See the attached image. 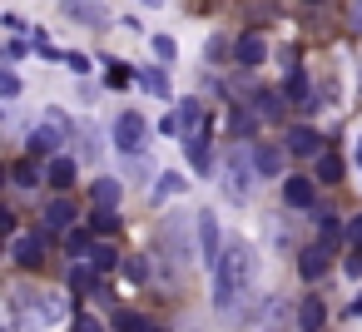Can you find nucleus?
Returning a JSON list of instances; mask_svg holds the SVG:
<instances>
[{
	"instance_id": "obj_1",
	"label": "nucleus",
	"mask_w": 362,
	"mask_h": 332,
	"mask_svg": "<svg viewBox=\"0 0 362 332\" xmlns=\"http://www.w3.org/2000/svg\"><path fill=\"white\" fill-rule=\"evenodd\" d=\"M248 278H253V253H248L243 243L223 248V258H218V268H214V302H218V307H233V297L248 287Z\"/></svg>"
},
{
	"instance_id": "obj_2",
	"label": "nucleus",
	"mask_w": 362,
	"mask_h": 332,
	"mask_svg": "<svg viewBox=\"0 0 362 332\" xmlns=\"http://www.w3.org/2000/svg\"><path fill=\"white\" fill-rule=\"evenodd\" d=\"M144 139H149V124H144V114H119V124H115V144L124 149V154H139L144 149Z\"/></svg>"
},
{
	"instance_id": "obj_3",
	"label": "nucleus",
	"mask_w": 362,
	"mask_h": 332,
	"mask_svg": "<svg viewBox=\"0 0 362 332\" xmlns=\"http://www.w3.org/2000/svg\"><path fill=\"white\" fill-rule=\"evenodd\" d=\"M288 154H298V159H322V134L317 129H308V124H298V129H288Z\"/></svg>"
},
{
	"instance_id": "obj_4",
	"label": "nucleus",
	"mask_w": 362,
	"mask_h": 332,
	"mask_svg": "<svg viewBox=\"0 0 362 332\" xmlns=\"http://www.w3.org/2000/svg\"><path fill=\"white\" fill-rule=\"evenodd\" d=\"M194 228H199V243H204V258H209V263L218 268V258H223V253H218V218H214V213L204 208V213L194 218Z\"/></svg>"
},
{
	"instance_id": "obj_5",
	"label": "nucleus",
	"mask_w": 362,
	"mask_h": 332,
	"mask_svg": "<svg viewBox=\"0 0 362 332\" xmlns=\"http://www.w3.org/2000/svg\"><path fill=\"white\" fill-rule=\"evenodd\" d=\"M11 258H16L21 268H40V263H45V243H40V238H16Z\"/></svg>"
},
{
	"instance_id": "obj_6",
	"label": "nucleus",
	"mask_w": 362,
	"mask_h": 332,
	"mask_svg": "<svg viewBox=\"0 0 362 332\" xmlns=\"http://www.w3.org/2000/svg\"><path fill=\"white\" fill-rule=\"evenodd\" d=\"M283 100H288V105H298V109H313V105H308L313 95H308V75H303V70H288V85H283Z\"/></svg>"
},
{
	"instance_id": "obj_7",
	"label": "nucleus",
	"mask_w": 362,
	"mask_h": 332,
	"mask_svg": "<svg viewBox=\"0 0 362 332\" xmlns=\"http://www.w3.org/2000/svg\"><path fill=\"white\" fill-rule=\"evenodd\" d=\"M298 273H303V278H322V273H327V243H317V248H303V258H298Z\"/></svg>"
},
{
	"instance_id": "obj_8",
	"label": "nucleus",
	"mask_w": 362,
	"mask_h": 332,
	"mask_svg": "<svg viewBox=\"0 0 362 332\" xmlns=\"http://www.w3.org/2000/svg\"><path fill=\"white\" fill-rule=\"evenodd\" d=\"M283 198H288L293 208H313V198H317V194H313V179H288V184H283Z\"/></svg>"
},
{
	"instance_id": "obj_9",
	"label": "nucleus",
	"mask_w": 362,
	"mask_h": 332,
	"mask_svg": "<svg viewBox=\"0 0 362 332\" xmlns=\"http://www.w3.org/2000/svg\"><path fill=\"white\" fill-rule=\"evenodd\" d=\"M263 55H268V45H263V35H243L238 40V65H263Z\"/></svg>"
},
{
	"instance_id": "obj_10",
	"label": "nucleus",
	"mask_w": 362,
	"mask_h": 332,
	"mask_svg": "<svg viewBox=\"0 0 362 332\" xmlns=\"http://www.w3.org/2000/svg\"><path fill=\"white\" fill-rule=\"evenodd\" d=\"M283 149H273V144H258V154H253V164H258V174H283Z\"/></svg>"
},
{
	"instance_id": "obj_11",
	"label": "nucleus",
	"mask_w": 362,
	"mask_h": 332,
	"mask_svg": "<svg viewBox=\"0 0 362 332\" xmlns=\"http://www.w3.org/2000/svg\"><path fill=\"white\" fill-rule=\"evenodd\" d=\"M90 198H95V208L115 213V203H119V184H115V179H100V184L90 189Z\"/></svg>"
},
{
	"instance_id": "obj_12",
	"label": "nucleus",
	"mask_w": 362,
	"mask_h": 332,
	"mask_svg": "<svg viewBox=\"0 0 362 332\" xmlns=\"http://www.w3.org/2000/svg\"><path fill=\"white\" fill-rule=\"evenodd\" d=\"M298 322H303V332H317V327L327 322V307H322L317 297H308V302L298 307Z\"/></svg>"
},
{
	"instance_id": "obj_13",
	"label": "nucleus",
	"mask_w": 362,
	"mask_h": 332,
	"mask_svg": "<svg viewBox=\"0 0 362 332\" xmlns=\"http://www.w3.org/2000/svg\"><path fill=\"white\" fill-rule=\"evenodd\" d=\"M179 129H184L189 139H204V109H199V105H184V109H179Z\"/></svg>"
},
{
	"instance_id": "obj_14",
	"label": "nucleus",
	"mask_w": 362,
	"mask_h": 332,
	"mask_svg": "<svg viewBox=\"0 0 362 332\" xmlns=\"http://www.w3.org/2000/svg\"><path fill=\"white\" fill-rule=\"evenodd\" d=\"M45 179H50L55 189H70V184H75V159H50Z\"/></svg>"
},
{
	"instance_id": "obj_15",
	"label": "nucleus",
	"mask_w": 362,
	"mask_h": 332,
	"mask_svg": "<svg viewBox=\"0 0 362 332\" xmlns=\"http://www.w3.org/2000/svg\"><path fill=\"white\" fill-rule=\"evenodd\" d=\"M45 223H50V228H70V223H75V203H70V198H55V203L45 208Z\"/></svg>"
},
{
	"instance_id": "obj_16",
	"label": "nucleus",
	"mask_w": 362,
	"mask_h": 332,
	"mask_svg": "<svg viewBox=\"0 0 362 332\" xmlns=\"http://www.w3.org/2000/svg\"><path fill=\"white\" fill-rule=\"evenodd\" d=\"M184 149H189V164H194V169H199V174H204V169H209V164H214V154H209V139H189V144H184Z\"/></svg>"
},
{
	"instance_id": "obj_17",
	"label": "nucleus",
	"mask_w": 362,
	"mask_h": 332,
	"mask_svg": "<svg viewBox=\"0 0 362 332\" xmlns=\"http://www.w3.org/2000/svg\"><path fill=\"white\" fill-rule=\"evenodd\" d=\"M11 179H16V189H35V179H40V174H35V164H30V159H16V164H11Z\"/></svg>"
},
{
	"instance_id": "obj_18",
	"label": "nucleus",
	"mask_w": 362,
	"mask_h": 332,
	"mask_svg": "<svg viewBox=\"0 0 362 332\" xmlns=\"http://www.w3.org/2000/svg\"><path fill=\"white\" fill-rule=\"evenodd\" d=\"M55 144H60L55 129H35V134H30V154H55Z\"/></svg>"
},
{
	"instance_id": "obj_19",
	"label": "nucleus",
	"mask_w": 362,
	"mask_h": 332,
	"mask_svg": "<svg viewBox=\"0 0 362 332\" xmlns=\"http://www.w3.org/2000/svg\"><path fill=\"white\" fill-rule=\"evenodd\" d=\"M317 179H322V184H337V179H342V159H337V154H322V159H317Z\"/></svg>"
},
{
	"instance_id": "obj_20",
	"label": "nucleus",
	"mask_w": 362,
	"mask_h": 332,
	"mask_svg": "<svg viewBox=\"0 0 362 332\" xmlns=\"http://www.w3.org/2000/svg\"><path fill=\"white\" fill-rule=\"evenodd\" d=\"M115 332H154V327H149V317H139V312H119V317H115Z\"/></svg>"
},
{
	"instance_id": "obj_21",
	"label": "nucleus",
	"mask_w": 362,
	"mask_h": 332,
	"mask_svg": "<svg viewBox=\"0 0 362 332\" xmlns=\"http://www.w3.org/2000/svg\"><path fill=\"white\" fill-rule=\"evenodd\" d=\"M337 228H342V223H337V213H332V208H317V233H322L327 243L337 238Z\"/></svg>"
},
{
	"instance_id": "obj_22",
	"label": "nucleus",
	"mask_w": 362,
	"mask_h": 332,
	"mask_svg": "<svg viewBox=\"0 0 362 332\" xmlns=\"http://www.w3.org/2000/svg\"><path fill=\"white\" fill-rule=\"evenodd\" d=\"M90 287H95V268H75V273H70V292H80V297H85Z\"/></svg>"
},
{
	"instance_id": "obj_23",
	"label": "nucleus",
	"mask_w": 362,
	"mask_h": 332,
	"mask_svg": "<svg viewBox=\"0 0 362 332\" xmlns=\"http://www.w3.org/2000/svg\"><path fill=\"white\" fill-rule=\"evenodd\" d=\"M70 16H75V20H95V25H100V20H110V11H105V6H70Z\"/></svg>"
},
{
	"instance_id": "obj_24",
	"label": "nucleus",
	"mask_w": 362,
	"mask_h": 332,
	"mask_svg": "<svg viewBox=\"0 0 362 332\" xmlns=\"http://www.w3.org/2000/svg\"><path fill=\"white\" fill-rule=\"evenodd\" d=\"M179 189H184V179H179V174H164V179H159V189H154V203H159V198H174Z\"/></svg>"
},
{
	"instance_id": "obj_25",
	"label": "nucleus",
	"mask_w": 362,
	"mask_h": 332,
	"mask_svg": "<svg viewBox=\"0 0 362 332\" xmlns=\"http://www.w3.org/2000/svg\"><path fill=\"white\" fill-rule=\"evenodd\" d=\"M90 228H95V233H119V218H115V213H105V208H95Z\"/></svg>"
},
{
	"instance_id": "obj_26",
	"label": "nucleus",
	"mask_w": 362,
	"mask_h": 332,
	"mask_svg": "<svg viewBox=\"0 0 362 332\" xmlns=\"http://www.w3.org/2000/svg\"><path fill=\"white\" fill-rule=\"evenodd\" d=\"M90 268H95V273H110V268H119V258H115L110 248H95V253H90Z\"/></svg>"
},
{
	"instance_id": "obj_27",
	"label": "nucleus",
	"mask_w": 362,
	"mask_h": 332,
	"mask_svg": "<svg viewBox=\"0 0 362 332\" xmlns=\"http://www.w3.org/2000/svg\"><path fill=\"white\" fill-rule=\"evenodd\" d=\"M144 90H154V95L164 100V95H169V75H164V70H149V75H144Z\"/></svg>"
},
{
	"instance_id": "obj_28",
	"label": "nucleus",
	"mask_w": 362,
	"mask_h": 332,
	"mask_svg": "<svg viewBox=\"0 0 362 332\" xmlns=\"http://www.w3.org/2000/svg\"><path fill=\"white\" fill-rule=\"evenodd\" d=\"M65 243H70V253H95V248H90V233H85V228L65 233Z\"/></svg>"
},
{
	"instance_id": "obj_29",
	"label": "nucleus",
	"mask_w": 362,
	"mask_h": 332,
	"mask_svg": "<svg viewBox=\"0 0 362 332\" xmlns=\"http://www.w3.org/2000/svg\"><path fill=\"white\" fill-rule=\"evenodd\" d=\"M154 55H159V60H174V40H169V35H154Z\"/></svg>"
},
{
	"instance_id": "obj_30",
	"label": "nucleus",
	"mask_w": 362,
	"mask_h": 332,
	"mask_svg": "<svg viewBox=\"0 0 362 332\" xmlns=\"http://www.w3.org/2000/svg\"><path fill=\"white\" fill-rule=\"evenodd\" d=\"M342 268H347V278H362V248H352V253H347V263H342Z\"/></svg>"
},
{
	"instance_id": "obj_31",
	"label": "nucleus",
	"mask_w": 362,
	"mask_h": 332,
	"mask_svg": "<svg viewBox=\"0 0 362 332\" xmlns=\"http://www.w3.org/2000/svg\"><path fill=\"white\" fill-rule=\"evenodd\" d=\"M129 80H134V75H129L124 65H110V85H115V90H119V85H129Z\"/></svg>"
},
{
	"instance_id": "obj_32",
	"label": "nucleus",
	"mask_w": 362,
	"mask_h": 332,
	"mask_svg": "<svg viewBox=\"0 0 362 332\" xmlns=\"http://www.w3.org/2000/svg\"><path fill=\"white\" fill-rule=\"evenodd\" d=\"M0 95L16 100V95H21V80H16V75H6V80H0Z\"/></svg>"
},
{
	"instance_id": "obj_33",
	"label": "nucleus",
	"mask_w": 362,
	"mask_h": 332,
	"mask_svg": "<svg viewBox=\"0 0 362 332\" xmlns=\"http://www.w3.org/2000/svg\"><path fill=\"white\" fill-rule=\"evenodd\" d=\"M65 65H70L75 75H85V70H90V60H85V55H65Z\"/></svg>"
},
{
	"instance_id": "obj_34",
	"label": "nucleus",
	"mask_w": 362,
	"mask_h": 332,
	"mask_svg": "<svg viewBox=\"0 0 362 332\" xmlns=\"http://www.w3.org/2000/svg\"><path fill=\"white\" fill-rule=\"evenodd\" d=\"M347 233H352V248H362V213H357V218L347 223Z\"/></svg>"
},
{
	"instance_id": "obj_35",
	"label": "nucleus",
	"mask_w": 362,
	"mask_h": 332,
	"mask_svg": "<svg viewBox=\"0 0 362 332\" xmlns=\"http://www.w3.org/2000/svg\"><path fill=\"white\" fill-rule=\"evenodd\" d=\"M75 332H105V327H100L95 317H75Z\"/></svg>"
},
{
	"instance_id": "obj_36",
	"label": "nucleus",
	"mask_w": 362,
	"mask_h": 332,
	"mask_svg": "<svg viewBox=\"0 0 362 332\" xmlns=\"http://www.w3.org/2000/svg\"><path fill=\"white\" fill-rule=\"evenodd\" d=\"M347 312H352V317H362V292L352 297V307H347Z\"/></svg>"
},
{
	"instance_id": "obj_37",
	"label": "nucleus",
	"mask_w": 362,
	"mask_h": 332,
	"mask_svg": "<svg viewBox=\"0 0 362 332\" xmlns=\"http://www.w3.org/2000/svg\"><path fill=\"white\" fill-rule=\"evenodd\" d=\"M352 20H362V6H352Z\"/></svg>"
},
{
	"instance_id": "obj_38",
	"label": "nucleus",
	"mask_w": 362,
	"mask_h": 332,
	"mask_svg": "<svg viewBox=\"0 0 362 332\" xmlns=\"http://www.w3.org/2000/svg\"><path fill=\"white\" fill-rule=\"evenodd\" d=\"M357 164H362V144H357Z\"/></svg>"
}]
</instances>
